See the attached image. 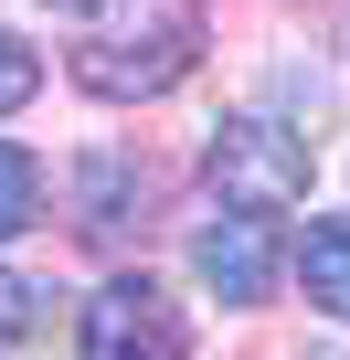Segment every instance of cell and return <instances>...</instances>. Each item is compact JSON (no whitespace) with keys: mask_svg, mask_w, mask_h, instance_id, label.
Here are the masks:
<instances>
[{"mask_svg":"<svg viewBox=\"0 0 350 360\" xmlns=\"http://www.w3.org/2000/svg\"><path fill=\"white\" fill-rule=\"evenodd\" d=\"M32 96H43V53H32L22 32H0V117L32 106Z\"/></svg>","mask_w":350,"mask_h":360,"instance_id":"9","label":"cell"},{"mask_svg":"<svg viewBox=\"0 0 350 360\" xmlns=\"http://www.w3.org/2000/svg\"><path fill=\"white\" fill-rule=\"evenodd\" d=\"M297 286H308L318 318L350 328V212H318V223H308V244H297Z\"/></svg>","mask_w":350,"mask_h":360,"instance_id":"6","label":"cell"},{"mask_svg":"<svg viewBox=\"0 0 350 360\" xmlns=\"http://www.w3.org/2000/svg\"><path fill=\"white\" fill-rule=\"evenodd\" d=\"M202 43H213L202 0H106V11L75 32L64 75L96 106H149V96H170V85L202 64Z\"/></svg>","mask_w":350,"mask_h":360,"instance_id":"1","label":"cell"},{"mask_svg":"<svg viewBox=\"0 0 350 360\" xmlns=\"http://www.w3.org/2000/svg\"><path fill=\"white\" fill-rule=\"evenodd\" d=\"M43 307H54V297H43L32 276H11V265H0V360H11V349L43 328Z\"/></svg>","mask_w":350,"mask_h":360,"instance_id":"8","label":"cell"},{"mask_svg":"<svg viewBox=\"0 0 350 360\" xmlns=\"http://www.w3.org/2000/svg\"><path fill=\"white\" fill-rule=\"evenodd\" d=\"M32 223H43V159L22 138H0V244H22Z\"/></svg>","mask_w":350,"mask_h":360,"instance_id":"7","label":"cell"},{"mask_svg":"<svg viewBox=\"0 0 350 360\" xmlns=\"http://www.w3.org/2000/svg\"><path fill=\"white\" fill-rule=\"evenodd\" d=\"M192 276H202L223 307H265V297H276V233H265L255 212H213V223L192 233Z\"/></svg>","mask_w":350,"mask_h":360,"instance_id":"4","label":"cell"},{"mask_svg":"<svg viewBox=\"0 0 350 360\" xmlns=\"http://www.w3.org/2000/svg\"><path fill=\"white\" fill-rule=\"evenodd\" d=\"M308 169H318V148L297 138V127H276V117H223L213 127V148H202V180H213V212H255V223H276V212H297L308 202Z\"/></svg>","mask_w":350,"mask_h":360,"instance_id":"2","label":"cell"},{"mask_svg":"<svg viewBox=\"0 0 350 360\" xmlns=\"http://www.w3.org/2000/svg\"><path fill=\"white\" fill-rule=\"evenodd\" d=\"M54 11H106V0H54Z\"/></svg>","mask_w":350,"mask_h":360,"instance_id":"10","label":"cell"},{"mask_svg":"<svg viewBox=\"0 0 350 360\" xmlns=\"http://www.w3.org/2000/svg\"><path fill=\"white\" fill-rule=\"evenodd\" d=\"M85 360H192V318L170 307L159 276H106L85 297V328H75Z\"/></svg>","mask_w":350,"mask_h":360,"instance_id":"3","label":"cell"},{"mask_svg":"<svg viewBox=\"0 0 350 360\" xmlns=\"http://www.w3.org/2000/svg\"><path fill=\"white\" fill-rule=\"evenodd\" d=\"M127 212H149V169L117 159V148H96V159L75 169V223H85L96 244H127V233H138Z\"/></svg>","mask_w":350,"mask_h":360,"instance_id":"5","label":"cell"}]
</instances>
